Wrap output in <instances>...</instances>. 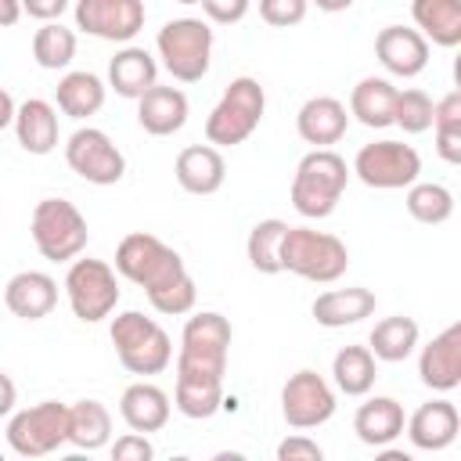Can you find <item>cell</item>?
<instances>
[{
  "label": "cell",
  "mask_w": 461,
  "mask_h": 461,
  "mask_svg": "<svg viewBox=\"0 0 461 461\" xmlns=\"http://www.w3.org/2000/svg\"><path fill=\"white\" fill-rule=\"evenodd\" d=\"M349 267V249L328 230L313 227H288L281 238V270L313 281V285H331L346 274Z\"/></svg>",
  "instance_id": "obj_5"
},
{
  "label": "cell",
  "mask_w": 461,
  "mask_h": 461,
  "mask_svg": "<svg viewBox=\"0 0 461 461\" xmlns=\"http://www.w3.org/2000/svg\"><path fill=\"white\" fill-rule=\"evenodd\" d=\"M176 4H202V0H176Z\"/></svg>",
  "instance_id": "obj_48"
},
{
  "label": "cell",
  "mask_w": 461,
  "mask_h": 461,
  "mask_svg": "<svg viewBox=\"0 0 461 461\" xmlns=\"http://www.w3.org/2000/svg\"><path fill=\"white\" fill-rule=\"evenodd\" d=\"M22 18V0H0V29L14 25Z\"/></svg>",
  "instance_id": "obj_45"
},
{
  "label": "cell",
  "mask_w": 461,
  "mask_h": 461,
  "mask_svg": "<svg viewBox=\"0 0 461 461\" xmlns=\"http://www.w3.org/2000/svg\"><path fill=\"white\" fill-rule=\"evenodd\" d=\"M432 97L418 86L396 90V104H393V126H400L403 133H425L432 126Z\"/></svg>",
  "instance_id": "obj_38"
},
{
  "label": "cell",
  "mask_w": 461,
  "mask_h": 461,
  "mask_svg": "<svg viewBox=\"0 0 461 461\" xmlns=\"http://www.w3.org/2000/svg\"><path fill=\"white\" fill-rule=\"evenodd\" d=\"M112 457L115 461H151L155 457V447L144 432H126L112 443Z\"/></svg>",
  "instance_id": "obj_40"
},
{
  "label": "cell",
  "mask_w": 461,
  "mask_h": 461,
  "mask_svg": "<svg viewBox=\"0 0 461 461\" xmlns=\"http://www.w3.org/2000/svg\"><path fill=\"white\" fill-rule=\"evenodd\" d=\"M169 411H173L169 393L158 389V385H151V382H133V385H126L122 396H119V414H122V421H126L133 432H144V436L166 429Z\"/></svg>",
  "instance_id": "obj_22"
},
{
  "label": "cell",
  "mask_w": 461,
  "mask_h": 461,
  "mask_svg": "<svg viewBox=\"0 0 461 461\" xmlns=\"http://www.w3.org/2000/svg\"><path fill=\"white\" fill-rule=\"evenodd\" d=\"M173 173H176V184L187 194H216L223 187V180H227V162H223L220 148L191 144V148H184L176 155Z\"/></svg>",
  "instance_id": "obj_21"
},
{
  "label": "cell",
  "mask_w": 461,
  "mask_h": 461,
  "mask_svg": "<svg viewBox=\"0 0 461 461\" xmlns=\"http://www.w3.org/2000/svg\"><path fill=\"white\" fill-rule=\"evenodd\" d=\"M281 414L292 429H317L335 414V389L324 382V375L303 367L281 389Z\"/></svg>",
  "instance_id": "obj_14"
},
{
  "label": "cell",
  "mask_w": 461,
  "mask_h": 461,
  "mask_svg": "<svg viewBox=\"0 0 461 461\" xmlns=\"http://www.w3.org/2000/svg\"><path fill=\"white\" fill-rule=\"evenodd\" d=\"M407 439L418 447V450H447L454 439H457V432H461V414H457V407L450 403V400H429V403H421L411 418H407Z\"/></svg>",
  "instance_id": "obj_18"
},
{
  "label": "cell",
  "mask_w": 461,
  "mask_h": 461,
  "mask_svg": "<svg viewBox=\"0 0 461 461\" xmlns=\"http://www.w3.org/2000/svg\"><path fill=\"white\" fill-rule=\"evenodd\" d=\"M295 130H299V137H303L306 144H313V148H331V144H339V140L346 137V130H349V108H346L339 97H328V94L310 97V101L299 108V115H295Z\"/></svg>",
  "instance_id": "obj_19"
},
{
  "label": "cell",
  "mask_w": 461,
  "mask_h": 461,
  "mask_svg": "<svg viewBox=\"0 0 461 461\" xmlns=\"http://www.w3.org/2000/svg\"><path fill=\"white\" fill-rule=\"evenodd\" d=\"M349 173H357V180L375 191H400L418 180L421 155L403 140H371L357 151Z\"/></svg>",
  "instance_id": "obj_11"
},
{
  "label": "cell",
  "mask_w": 461,
  "mask_h": 461,
  "mask_svg": "<svg viewBox=\"0 0 461 461\" xmlns=\"http://www.w3.org/2000/svg\"><path fill=\"white\" fill-rule=\"evenodd\" d=\"M432 130H436V151L443 162H461V94L450 90L432 104Z\"/></svg>",
  "instance_id": "obj_33"
},
{
  "label": "cell",
  "mask_w": 461,
  "mask_h": 461,
  "mask_svg": "<svg viewBox=\"0 0 461 461\" xmlns=\"http://www.w3.org/2000/svg\"><path fill=\"white\" fill-rule=\"evenodd\" d=\"M115 270L126 281H133L137 288H144L155 313L180 317V313L194 310V299H198L194 277L187 274L180 252L169 249L162 238H155L148 230L126 234L115 249Z\"/></svg>",
  "instance_id": "obj_1"
},
{
  "label": "cell",
  "mask_w": 461,
  "mask_h": 461,
  "mask_svg": "<svg viewBox=\"0 0 461 461\" xmlns=\"http://www.w3.org/2000/svg\"><path fill=\"white\" fill-rule=\"evenodd\" d=\"M263 112H267V94H263L259 79L238 76V79H230V86L223 90V97L209 112V119H205V140L212 148H234V144H241V140H249L256 133V126L263 122Z\"/></svg>",
  "instance_id": "obj_6"
},
{
  "label": "cell",
  "mask_w": 461,
  "mask_h": 461,
  "mask_svg": "<svg viewBox=\"0 0 461 461\" xmlns=\"http://www.w3.org/2000/svg\"><path fill=\"white\" fill-rule=\"evenodd\" d=\"M393 104H396V86L385 76H364L349 90V115L367 130L393 126Z\"/></svg>",
  "instance_id": "obj_27"
},
{
  "label": "cell",
  "mask_w": 461,
  "mask_h": 461,
  "mask_svg": "<svg viewBox=\"0 0 461 461\" xmlns=\"http://www.w3.org/2000/svg\"><path fill=\"white\" fill-rule=\"evenodd\" d=\"M104 94H108L104 79L94 76V72H83V68L79 72H65L58 79V86H54V101H58V108L68 119H90V115H97L104 108Z\"/></svg>",
  "instance_id": "obj_28"
},
{
  "label": "cell",
  "mask_w": 461,
  "mask_h": 461,
  "mask_svg": "<svg viewBox=\"0 0 461 461\" xmlns=\"http://www.w3.org/2000/svg\"><path fill=\"white\" fill-rule=\"evenodd\" d=\"M65 162L76 176L86 184L108 187L126 176V155L115 148V140L97 126H79L65 144Z\"/></svg>",
  "instance_id": "obj_12"
},
{
  "label": "cell",
  "mask_w": 461,
  "mask_h": 461,
  "mask_svg": "<svg viewBox=\"0 0 461 461\" xmlns=\"http://www.w3.org/2000/svg\"><path fill=\"white\" fill-rule=\"evenodd\" d=\"M418 378L432 393H454L461 385V324H447L418 353Z\"/></svg>",
  "instance_id": "obj_15"
},
{
  "label": "cell",
  "mask_w": 461,
  "mask_h": 461,
  "mask_svg": "<svg viewBox=\"0 0 461 461\" xmlns=\"http://www.w3.org/2000/svg\"><path fill=\"white\" fill-rule=\"evenodd\" d=\"M4 303L22 321H43L58 306V281L43 270H18L4 288Z\"/></svg>",
  "instance_id": "obj_20"
},
{
  "label": "cell",
  "mask_w": 461,
  "mask_h": 461,
  "mask_svg": "<svg viewBox=\"0 0 461 461\" xmlns=\"http://www.w3.org/2000/svg\"><path fill=\"white\" fill-rule=\"evenodd\" d=\"M68 11V0H22V14L36 22H58Z\"/></svg>",
  "instance_id": "obj_43"
},
{
  "label": "cell",
  "mask_w": 461,
  "mask_h": 461,
  "mask_svg": "<svg viewBox=\"0 0 461 461\" xmlns=\"http://www.w3.org/2000/svg\"><path fill=\"white\" fill-rule=\"evenodd\" d=\"M14 400H18V389H14V382L0 371V418H7V414L14 411Z\"/></svg>",
  "instance_id": "obj_44"
},
{
  "label": "cell",
  "mask_w": 461,
  "mask_h": 461,
  "mask_svg": "<svg viewBox=\"0 0 461 461\" xmlns=\"http://www.w3.org/2000/svg\"><path fill=\"white\" fill-rule=\"evenodd\" d=\"M230 321L216 310H202L187 317L176 349V378L180 382H223L227 349H230Z\"/></svg>",
  "instance_id": "obj_2"
},
{
  "label": "cell",
  "mask_w": 461,
  "mask_h": 461,
  "mask_svg": "<svg viewBox=\"0 0 461 461\" xmlns=\"http://www.w3.org/2000/svg\"><path fill=\"white\" fill-rule=\"evenodd\" d=\"M313 321L321 328H346V324H360L364 317L375 313V292L353 285V288H328L313 299L310 306Z\"/></svg>",
  "instance_id": "obj_25"
},
{
  "label": "cell",
  "mask_w": 461,
  "mask_h": 461,
  "mask_svg": "<svg viewBox=\"0 0 461 461\" xmlns=\"http://www.w3.org/2000/svg\"><path fill=\"white\" fill-rule=\"evenodd\" d=\"M0 461H4V450H0Z\"/></svg>",
  "instance_id": "obj_49"
},
{
  "label": "cell",
  "mask_w": 461,
  "mask_h": 461,
  "mask_svg": "<svg viewBox=\"0 0 461 461\" xmlns=\"http://www.w3.org/2000/svg\"><path fill=\"white\" fill-rule=\"evenodd\" d=\"M187 112H191V104H187V94L180 86L155 83L137 97V122L151 137H169V133L184 130Z\"/></svg>",
  "instance_id": "obj_17"
},
{
  "label": "cell",
  "mask_w": 461,
  "mask_h": 461,
  "mask_svg": "<svg viewBox=\"0 0 461 461\" xmlns=\"http://www.w3.org/2000/svg\"><path fill=\"white\" fill-rule=\"evenodd\" d=\"M14 137L29 155H50L58 148V108L43 97H29L14 108Z\"/></svg>",
  "instance_id": "obj_23"
},
{
  "label": "cell",
  "mask_w": 461,
  "mask_h": 461,
  "mask_svg": "<svg viewBox=\"0 0 461 461\" xmlns=\"http://www.w3.org/2000/svg\"><path fill=\"white\" fill-rule=\"evenodd\" d=\"M375 58L382 61V68H385L389 76L414 79V76H421L425 65H429V40H425L418 29L385 25V29L375 36Z\"/></svg>",
  "instance_id": "obj_16"
},
{
  "label": "cell",
  "mask_w": 461,
  "mask_h": 461,
  "mask_svg": "<svg viewBox=\"0 0 461 461\" xmlns=\"http://www.w3.org/2000/svg\"><path fill=\"white\" fill-rule=\"evenodd\" d=\"M14 108H18V104H14V97L0 86V130H7V126L14 122Z\"/></svg>",
  "instance_id": "obj_46"
},
{
  "label": "cell",
  "mask_w": 461,
  "mask_h": 461,
  "mask_svg": "<svg viewBox=\"0 0 461 461\" xmlns=\"http://www.w3.org/2000/svg\"><path fill=\"white\" fill-rule=\"evenodd\" d=\"M324 450L310 436H288L277 443V461H321Z\"/></svg>",
  "instance_id": "obj_42"
},
{
  "label": "cell",
  "mask_w": 461,
  "mask_h": 461,
  "mask_svg": "<svg viewBox=\"0 0 461 461\" xmlns=\"http://www.w3.org/2000/svg\"><path fill=\"white\" fill-rule=\"evenodd\" d=\"M68 443V403L43 400L7 421V447L18 457H47Z\"/></svg>",
  "instance_id": "obj_10"
},
{
  "label": "cell",
  "mask_w": 461,
  "mask_h": 461,
  "mask_svg": "<svg viewBox=\"0 0 461 461\" xmlns=\"http://www.w3.org/2000/svg\"><path fill=\"white\" fill-rule=\"evenodd\" d=\"M76 29L108 43H130L144 29V0H76Z\"/></svg>",
  "instance_id": "obj_13"
},
{
  "label": "cell",
  "mask_w": 461,
  "mask_h": 461,
  "mask_svg": "<svg viewBox=\"0 0 461 461\" xmlns=\"http://www.w3.org/2000/svg\"><path fill=\"white\" fill-rule=\"evenodd\" d=\"M29 230H32V245L43 259L50 263H72L83 249H86V216L65 202V198H43L36 202L32 209V220H29Z\"/></svg>",
  "instance_id": "obj_8"
},
{
  "label": "cell",
  "mask_w": 461,
  "mask_h": 461,
  "mask_svg": "<svg viewBox=\"0 0 461 461\" xmlns=\"http://www.w3.org/2000/svg\"><path fill=\"white\" fill-rule=\"evenodd\" d=\"M173 407L184 414V418H212L220 407H223V382H180L176 378V389H173Z\"/></svg>",
  "instance_id": "obj_37"
},
{
  "label": "cell",
  "mask_w": 461,
  "mask_h": 461,
  "mask_svg": "<svg viewBox=\"0 0 461 461\" xmlns=\"http://www.w3.org/2000/svg\"><path fill=\"white\" fill-rule=\"evenodd\" d=\"M331 378L335 389L346 396H367L375 378H378V360L367 346H342L331 360Z\"/></svg>",
  "instance_id": "obj_31"
},
{
  "label": "cell",
  "mask_w": 461,
  "mask_h": 461,
  "mask_svg": "<svg viewBox=\"0 0 461 461\" xmlns=\"http://www.w3.org/2000/svg\"><path fill=\"white\" fill-rule=\"evenodd\" d=\"M310 0H259V18L274 29H292L306 18Z\"/></svg>",
  "instance_id": "obj_39"
},
{
  "label": "cell",
  "mask_w": 461,
  "mask_h": 461,
  "mask_svg": "<svg viewBox=\"0 0 461 461\" xmlns=\"http://www.w3.org/2000/svg\"><path fill=\"white\" fill-rule=\"evenodd\" d=\"M112 439V414L101 400H76L68 407V443L76 450H101Z\"/></svg>",
  "instance_id": "obj_32"
},
{
  "label": "cell",
  "mask_w": 461,
  "mask_h": 461,
  "mask_svg": "<svg viewBox=\"0 0 461 461\" xmlns=\"http://www.w3.org/2000/svg\"><path fill=\"white\" fill-rule=\"evenodd\" d=\"M32 58L40 68H68L72 58H76V32L65 29L61 22H43L32 36Z\"/></svg>",
  "instance_id": "obj_34"
},
{
  "label": "cell",
  "mask_w": 461,
  "mask_h": 461,
  "mask_svg": "<svg viewBox=\"0 0 461 461\" xmlns=\"http://www.w3.org/2000/svg\"><path fill=\"white\" fill-rule=\"evenodd\" d=\"M411 18L436 47L461 43V0H411Z\"/></svg>",
  "instance_id": "obj_29"
},
{
  "label": "cell",
  "mask_w": 461,
  "mask_h": 461,
  "mask_svg": "<svg viewBox=\"0 0 461 461\" xmlns=\"http://www.w3.org/2000/svg\"><path fill=\"white\" fill-rule=\"evenodd\" d=\"M285 230H288L285 220H259L249 230L245 256H249L252 270H259V274H281V238H285Z\"/></svg>",
  "instance_id": "obj_36"
},
{
  "label": "cell",
  "mask_w": 461,
  "mask_h": 461,
  "mask_svg": "<svg viewBox=\"0 0 461 461\" xmlns=\"http://www.w3.org/2000/svg\"><path fill=\"white\" fill-rule=\"evenodd\" d=\"M407 212L418 220V223H429V227H439L454 216V194L450 187L443 184H432V180H414L407 187Z\"/></svg>",
  "instance_id": "obj_35"
},
{
  "label": "cell",
  "mask_w": 461,
  "mask_h": 461,
  "mask_svg": "<svg viewBox=\"0 0 461 461\" xmlns=\"http://www.w3.org/2000/svg\"><path fill=\"white\" fill-rule=\"evenodd\" d=\"M403 425H407V414H403V407H400V400H393V396H371L367 403H360L357 407V414H353V432H357V439L360 443H367V447H389L400 432H403Z\"/></svg>",
  "instance_id": "obj_24"
},
{
  "label": "cell",
  "mask_w": 461,
  "mask_h": 461,
  "mask_svg": "<svg viewBox=\"0 0 461 461\" xmlns=\"http://www.w3.org/2000/svg\"><path fill=\"white\" fill-rule=\"evenodd\" d=\"M349 184V166L331 148H313L299 158L292 176V205L306 220H324L335 212L342 191Z\"/></svg>",
  "instance_id": "obj_3"
},
{
  "label": "cell",
  "mask_w": 461,
  "mask_h": 461,
  "mask_svg": "<svg viewBox=\"0 0 461 461\" xmlns=\"http://www.w3.org/2000/svg\"><path fill=\"white\" fill-rule=\"evenodd\" d=\"M155 50L176 83H198L212 61V29L202 18H173L158 29Z\"/></svg>",
  "instance_id": "obj_7"
},
{
  "label": "cell",
  "mask_w": 461,
  "mask_h": 461,
  "mask_svg": "<svg viewBox=\"0 0 461 461\" xmlns=\"http://www.w3.org/2000/svg\"><path fill=\"white\" fill-rule=\"evenodd\" d=\"M249 4L252 0H202V11L216 25H238L249 14Z\"/></svg>",
  "instance_id": "obj_41"
},
{
  "label": "cell",
  "mask_w": 461,
  "mask_h": 461,
  "mask_svg": "<svg viewBox=\"0 0 461 461\" xmlns=\"http://www.w3.org/2000/svg\"><path fill=\"white\" fill-rule=\"evenodd\" d=\"M367 349L375 353V360H385V364L407 360V357L418 349V321H414V317H403V313L382 317V321L371 328Z\"/></svg>",
  "instance_id": "obj_30"
},
{
  "label": "cell",
  "mask_w": 461,
  "mask_h": 461,
  "mask_svg": "<svg viewBox=\"0 0 461 461\" xmlns=\"http://www.w3.org/2000/svg\"><path fill=\"white\" fill-rule=\"evenodd\" d=\"M158 83V61L144 50V47H122L115 50V58L108 61V86L119 94V97H140L148 86Z\"/></svg>",
  "instance_id": "obj_26"
},
{
  "label": "cell",
  "mask_w": 461,
  "mask_h": 461,
  "mask_svg": "<svg viewBox=\"0 0 461 461\" xmlns=\"http://www.w3.org/2000/svg\"><path fill=\"white\" fill-rule=\"evenodd\" d=\"M317 11H328V14H339V11H346V7H353V0H310Z\"/></svg>",
  "instance_id": "obj_47"
},
{
  "label": "cell",
  "mask_w": 461,
  "mask_h": 461,
  "mask_svg": "<svg viewBox=\"0 0 461 461\" xmlns=\"http://www.w3.org/2000/svg\"><path fill=\"white\" fill-rule=\"evenodd\" d=\"M65 295L72 313L83 324H97L104 317H112V310L119 306V277L115 267H108L104 259H72L68 274H65Z\"/></svg>",
  "instance_id": "obj_9"
},
{
  "label": "cell",
  "mask_w": 461,
  "mask_h": 461,
  "mask_svg": "<svg viewBox=\"0 0 461 461\" xmlns=\"http://www.w3.org/2000/svg\"><path fill=\"white\" fill-rule=\"evenodd\" d=\"M108 335L119 364L130 375H162L173 364V339L155 317H144L140 310L115 313Z\"/></svg>",
  "instance_id": "obj_4"
}]
</instances>
